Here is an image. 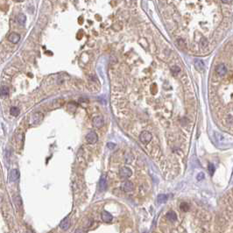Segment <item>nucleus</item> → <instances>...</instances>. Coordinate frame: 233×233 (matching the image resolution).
I'll list each match as a JSON object with an SVG mask.
<instances>
[{"mask_svg": "<svg viewBox=\"0 0 233 233\" xmlns=\"http://www.w3.org/2000/svg\"><path fill=\"white\" fill-rule=\"evenodd\" d=\"M19 40H20V36L16 33H12L8 36V41L10 42H11V43H14V44L18 43V42L19 41Z\"/></svg>", "mask_w": 233, "mask_h": 233, "instance_id": "6", "label": "nucleus"}, {"mask_svg": "<svg viewBox=\"0 0 233 233\" xmlns=\"http://www.w3.org/2000/svg\"><path fill=\"white\" fill-rule=\"evenodd\" d=\"M99 188L101 191H104L107 188V179H106V175H103L100 179L99 182Z\"/></svg>", "mask_w": 233, "mask_h": 233, "instance_id": "8", "label": "nucleus"}, {"mask_svg": "<svg viewBox=\"0 0 233 233\" xmlns=\"http://www.w3.org/2000/svg\"><path fill=\"white\" fill-rule=\"evenodd\" d=\"M216 74H217L218 75L224 76V75H225L226 74H227V72H228V69H227L226 66L224 65V64L221 63V64H218L217 67L216 68Z\"/></svg>", "mask_w": 233, "mask_h": 233, "instance_id": "2", "label": "nucleus"}, {"mask_svg": "<svg viewBox=\"0 0 233 233\" xmlns=\"http://www.w3.org/2000/svg\"><path fill=\"white\" fill-rule=\"evenodd\" d=\"M108 146H110V148H113V147H115V145L111 144V143H109V144H108Z\"/></svg>", "mask_w": 233, "mask_h": 233, "instance_id": "23", "label": "nucleus"}, {"mask_svg": "<svg viewBox=\"0 0 233 233\" xmlns=\"http://www.w3.org/2000/svg\"><path fill=\"white\" fill-rule=\"evenodd\" d=\"M17 19H18V22H19L20 25H24L25 23V20H27V18H25V16L24 15V14H19V15L18 16Z\"/></svg>", "mask_w": 233, "mask_h": 233, "instance_id": "15", "label": "nucleus"}, {"mask_svg": "<svg viewBox=\"0 0 233 233\" xmlns=\"http://www.w3.org/2000/svg\"><path fill=\"white\" fill-rule=\"evenodd\" d=\"M166 219H167L170 222H175L177 220V214L174 211H169L166 213Z\"/></svg>", "mask_w": 233, "mask_h": 233, "instance_id": "9", "label": "nucleus"}, {"mask_svg": "<svg viewBox=\"0 0 233 233\" xmlns=\"http://www.w3.org/2000/svg\"><path fill=\"white\" fill-rule=\"evenodd\" d=\"M132 171L129 167H125V166H124V167H122L121 169L119 170V175L121 176L122 178H124V179L129 178L132 176Z\"/></svg>", "mask_w": 233, "mask_h": 233, "instance_id": "1", "label": "nucleus"}, {"mask_svg": "<svg viewBox=\"0 0 233 233\" xmlns=\"http://www.w3.org/2000/svg\"><path fill=\"white\" fill-rule=\"evenodd\" d=\"M98 137H97V134L95 132H90L89 133L87 134L86 136V140H87L88 143L89 144H94L97 141Z\"/></svg>", "mask_w": 233, "mask_h": 233, "instance_id": "4", "label": "nucleus"}, {"mask_svg": "<svg viewBox=\"0 0 233 233\" xmlns=\"http://www.w3.org/2000/svg\"><path fill=\"white\" fill-rule=\"evenodd\" d=\"M69 226H70V219L69 218H65V219L61 223V224H60V227H61L62 230H68V229L69 228Z\"/></svg>", "mask_w": 233, "mask_h": 233, "instance_id": "12", "label": "nucleus"}, {"mask_svg": "<svg viewBox=\"0 0 233 233\" xmlns=\"http://www.w3.org/2000/svg\"><path fill=\"white\" fill-rule=\"evenodd\" d=\"M189 209H190V207L187 202H182V203H180V210H182V212H188V210H189Z\"/></svg>", "mask_w": 233, "mask_h": 233, "instance_id": "14", "label": "nucleus"}, {"mask_svg": "<svg viewBox=\"0 0 233 233\" xmlns=\"http://www.w3.org/2000/svg\"><path fill=\"white\" fill-rule=\"evenodd\" d=\"M214 166L212 164H209V172H210V175H213V173H214Z\"/></svg>", "mask_w": 233, "mask_h": 233, "instance_id": "19", "label": "nucleus"}, {"mask_svg": "<svg viewBox=\"0 0 233 233\" xmlns=\"http://www.w3.org/2000/svg\"><path fill=\"white\" fill-rule=\"evenodd\" d=\"M102 219H103L105 223H110V222H111V220L113 219V217H112V216L110 214L109 212L103 211V213H102Z\"/></svg>", "mask_w": 233, "mask_h": 233, "instance_id": "11", "label": "nucleus"}, {"mask_svg": "<svg viewBox=\"0 0 233 233\" xmlns=\"http://www.w3.org/2000/svg\"><path fill=\"white\" fill-rule=\"evenodd\" d=\"M75 233H84V231L82 230V229H77V230L75 231Z\"/></svg>", "mask_w": 233, "mask_h": 233, "instance_id": "22", "label": "nucleus"}, {"mask_svg": "<svg viewBox=\"0 0 233 233\" xmlns=\"http://www.w3.org/2000/svg\"><path fill=\"white\" fill-rule=\"evenodd\" d=\"M8 95V89L6 87H2L0 89V96H5Z\"/></svg>", "mask_w": 233, "mask_h": 233, "instance_id": "18", "label": "nucleus"}, {"mask_svg": "<svg viewBox=\"0 0 233 233\" xmlns=\"http://www.w3.org/2000/svg\"><path fill=\"white\" fill-rule=\"evenodd\" d=\"M11 115H13V116H18L19 115V108H17V107H11Z\"/></svg>", "mask_w": 233, "mask_h": 233, "instance_id": "17", "label": "nucleus"}, {"mask_svg": "<svg viewBox=\"0 0 233 233\" xmlns=\"http://www.w3.org/2000/svg\"><path fill=\"white\" fill-rule=\"evenodd\" d=\"M103 124H104V121H103V119L102 116H96V118H94V119H93V125L94 126L99 128V127H101V126H103Z\"/></svg>", "mask_w": 233, "mask_h": 233, "instance_id": "5", "label": "nucleus"}, {"mask_svg": "<svg viewBox=\"0 0 233 233\" xmlns=\"http://www.w3.org/2000/svg\"><path fill=\"white\" fill-rule=\"evenodd\" d=\"M139 139L145 144L148 143V142H150L152 139V134L150 133L149 132H146H146H143L139 135Z\"/></svg>", "mask_w": 233, "mask_h": 233, "instance_id": "3", "label": "nucleus"}, {"mask_svg": "<svg viewBox=\"0 0 233 233\" xmlns=\"http://www.w3.org/2000/svg\"><path fill=\"white\" fill-rule=\"evenodd\" d=\"M203 178H204V174H203V173H200V174H199L198 175H197V180H202Z\"/></svg>", "mask_w": 233, "mask_h": 233, "instance_id": "20", "label": "nucleus"}, {"mask_svg": "<svg viewBox=\"0 0 233 233\" xmlns=\"http://www.w3.org/2000/svg\"><path fill=\"white\" fill-rule=\"evenodd\" d=\"M166 200H167V196H166V195H160L157 198L159 203H163Z\"/></svg>", "mask_w": 233, "mask_h": 233, "instance_id": "16", "label": "nucleus"}, {"mask_svg": "<svg viewBox=\"0 0 233 233\" xmlns=\"http://www.w3.org/2000/svg\"><path fill=\"white\" fill-rule=\"evenodd\" d=\"M10 177H11V180H12V182H15V180H17L19 178V172L18 171L17 169L11 170V174H10Z\"/></svg>", "mask_w": 233, "mask_h": 233, "instance_id": "13", "label": "nucleus"}, {"mask_svg": "<svg viewBox=\"0 0 233 233\" xmlns=\"http://www.w3.org/2000/svg\"><path fill=\"white\" fill-rule=\"evenodd\" d=\"M195 67H196V69L197 70L203 71L204 69H205V64H204V62L202 60H196L195 61Z\"/></svg>", "mask_w": 233, "mask_h": 233, "instance_id": "10", "label": "nucleus"}, {"mask_svg": "<svg viewBox=\"0 0 233 233\" xmlns=\"http://www.w3.org/2000/svg\"><path fill=\"white\" fill-rule=\"evenodd\" d=\"M16 204H17V205L19 206V207H20V205L22 204V202H21V200H20V198H19V197L16 198Z\"/></svg>", "mask_w": 233, "mask_h": 233, "instance_id": "21", "label": "nucleus"}, {"mask_svg": "<svg viewBox=\"0 0 233 233\" xmlns=\"http://www.w3.org/2000/svg\"><path fill=\"white\" fill-rule=\"evenodd\" d=\"M123 189H124V191L126 192V193H129V192L133 191V189H134L133 183H132V182H125L124 183V185H123Z\"/></svg>", "mask_w": 233, "mask_h": 233, "instance_id": "7", "label": "nucleus"}]
</instances>
